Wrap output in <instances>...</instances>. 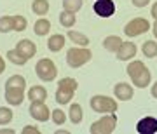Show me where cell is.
Returning a JSON list of instances; mask_svg holds the SVG:
<instances>
[{"instance_id":"44dd1931","label":"cell","mask_w":157,"mask_h":134,"mask_svg":"<svg viewBox=\"0 0 157 134\" xmlns=\"http://www.w3.org/2000/svg\"><path fill=\"white\" fill-rule=\"evenodd\" d=\"M141 50H143V54L147 58H155L157 56V44L154 40H147V42H143Z\"/></svg>"},{"instance_id":"603a6c76","label":"cell","mask_w":157,"mask_h":134,"mask_svg":"<svg viewBox=\"0 0 157 134\" xmlns=\"http://www.w3.org/2000/svg\"><path fill=\"white\" fill-rule=\"evenodd\" d=\"M84 4V0H63V7L68 12H77Z\"/></svg>"},{"instance_id":"5bb4252c","label":"cell","mask_w":157,"mask_h":134,"mask_svg":"<svg viewBox=\"0 0 157 134\" xmlns=\"http://www.w3.org/2000/svg\"><path fill=\"white\" fill-rule=\"evenodd\" d=\"M113 92L117 96V99H121V101H128L133 98V87L129 84H126V82H121V84L115 85L113 87Z\"/></svg>"},{"instance_id":"7a4b0ae2","label":"cell","mask_w":157,"mask_h":134,"mask_svg":"<svg viewBox=\"0 0 157 134\" xmlns=\"http://www.w3.org/2000/svg\"><path fill=\"white\" fill-rule=\"evenodd\" d=\"M78 84L75 78H61L59 82H58V91H56V101L59 105H67L70 103V99L73 98L75 94V91H77Z\"/></svg>"},{"instance_id":"1f68e13d","label":"cell","mask_w":157,"mask_h":134,"mask_svg":"<svg viewBox=\"0 0 157 134\" xmlns=\"http://www.w3.org/2000/svg\"><path fill=\"white\" fill-rule=\"evenodd\" d=\"M131 2H133V6L135 7H145L150 0H131Z\"/></svg>"},{"instance_id":"8fae6325","label":"cell","mask_w":157,"mask_h":134,"mask_svg":"<svg viewBox=\"0 0 157 134\" xmlns=\"http://www.w3.org/2000/svg\"><path fill=\"white\" fill-rule=\"evenodd\" d=\"M136 131L140 134H154L157 132V118L154 117H145L136 124Z\"/></svg>"},{"instance_id":"4fadbf2b","label":"cell","mask_w":157,"mask_h":134,"mask_svg":"<svg viewBox=\"0 0 157 134\" xmlns=\"http://www.w3.org/2000/svg\"><path fill=\"white\" fill-rule=\"evenodd\" d=\"M135 56H136V45L131 44V42H122V45L117 50L119 61H128V59H131Z\"/></svg>"},{"instance_id":"f546056e","label":"cell","mask_w":157,"mask_h":134,"mask_svg":"<svg viewBox=\"0 0 157 134\" xmlns=\"http://www.w3.org/2000/svg\"><path fill=\"white\" fill-rule=\"evenodd\" d=\"M26 19L23 16H14V32H23V30H26Z\"/></svg>"},{"instance_id":"5b68a950","label":"cell","mask_w":157,"mask_h":134,"mask_svg":"<svg viewBox=\"0 0 157 134\" xmlns=\"http://www.w3.org/2000/svg\"><path fill=\"white\" fill-rule=\"evenodd\" d=\"M91 108L98 113H113L117 112V101L108 96H93Z\"/></svg>"},{"instance_id":"ffe728a7","label":"cell","mask_w":157,"mask_h":134,"mask_svg":"<svg viewBox=\"0 0 157 134\" xmlns=\"http://www.w3.org/2000/svg\"><path fill=\"white\" fill-rule=\"evenodd\" d=\"M14 30V16H2L0 17V33H7Z\"/></svg>"},{"instance_id":"6da1fadb","label":"cell","mask_w":157,"mask_h":134,"mask_svg":"<svg viewBox=\"0 0 157 134\" xmlns=\"http://www.w3.org/2000/svg\"><path fill=\"white\" fill-rule=\"evenodd\" d=\"M128 75L133 80V84L140 89H145L150 84V72L147 70V66L141 61H133L128 66Z\"/></svg>"},{"instance_id":"484cf974","label":"cell","mask_w":157,"mask_h":134,"mask_svg":"<svg viewBox=\"0 0 157 134\" xmlns=\"http://www.w3.org/2000/svg\"><path fill=\"white\" fill-rule=\"evenodd\" d=\"M6 85H9V87H25L26 85V80L21 75H12L11 78H7Z\"/></svg>"},{"instance_id":"9c48e42d","label":"cell","mask_w":157,"mask_h":134,"mask_svg":"<svg viewBox=\"0 0 157 134\" xmlns=\"http://www.w3.org/2000/svg\"><path fill=\"white\" fill-rule=\"evenodd\" d=\"M25 99V87H9L6 85V101L12 106L21 105Z\"/></svg>"},{"instance_id":"d4e9b609","label":"cell","mask_w":157,"mask_h":134,"mask_svg":"<svg viewBox=\"0 0 157 134\" xmlns=\"http://www.w3.org/2000/svg\"><path fill=\"white\" fill-rule=\"evenodd\" d=\"M70 120H72L73 124H78L82 120V108H80V105L70 106Z\"/></svg>"},{"instance_id":"e0dca14e","label":"cell","mask_w":157,"mask_h":134,"mask_svg":"<svg viewBox=\"0 0 157 134\" xmlns=\"http://www.w3.org/2000/svg\"><path fill=\"white\" fill-rule=\"evenodd\" d=\"M45 98H47V92H45V89L42 85H35V87H32L28 91V99L32 101H44Z\"/></svg>"},{"instance_id":"30bf717a","label":"cell","mask_w":157,"mask_h":134,"mask_svg":"<svg viewBox=\"0 0 157 134\" xmlns=\"http://www.w3.org/2000/svg\"><path fill=\"white\" fill-rule=\"evenodd\" d=\"M94 12L100 17H110L115 12V4L112 0H98L94 2Z\"/></svg>"},{"instance_id":"277c9868","label":"cell","mask_w":157,"mask_h":134,"mask_svg":"<svg viewBox=\"0 0 157 134\" xmlns=\"http://www.w3.org/2000/svg\"><path fill=\"white\" fill-rule=\"evenodd\" d=\"M115 125H117V117L112 113V115H107V117L96 120L91 125L89 132L91 134H112L115 131Z\"/></svg>"},{"instance_id":"52a82bcc","label":"cell","mask_w":157,"mask_h":134,"mask_svg":"<svg viewBox=\"0 0 157 134\" xmlns=\"http://www.w3.org/2000/svg\"><path fill=\"white\" fill-rule=\"evenodd\" d=\"M148 32V21L143 17H135L133 21H129L124 28V33L128 37H138V35Z\"/></svg>"},{"instance_id":"8992f818","label":"cell","mask_w":157,"mask_h":134,"mask_svg":"<svg viewBox=\"0 0 157 134\" xmlns=\"http://www.w3.org/2000/svg\"><path fill=\"white\" fill-rule=\"evenodd\" d=\"M35 72H37L39 78H42V80H45V82H51V80L56 78L58 68L51 59H40V61L37 63V66H35Z\"/></svg>"},{"instance_id":"d6986e66","label":"cell","mask_w":157,"mask_h":134,"mask_svg":"<svg viewBox=\"0 0 157 134\" xmlns=\"http://www.w3.org/2000/svg\"><path fill=\"white\" fill-rule=\"evenodd\" d=\"M33 30H35V33L40 35V37H44V35L49 33V30H51V23L47 21V19H39V21L33 24Z\"/></svg>"},{"instance_id":"d6a6232c","label":"cell","mask_w":157,"mask_h":134,"mask_svg":"<svg viewBox=\"0 0 157 134\" xmlns=\"http://www.w3.org/2000/svg\"><path fill=\"white\" fill-rule=\"evenodd\" d=\"M152 16H154V17L157 19V2L154 4V6H152Z\"/></svg>"},{"instance_id":"8d00e7d4","label":"cell","mask_w":157,"mask_h":134,"mask_svg":"<svg viewBox=\"0 0 157 134\" xmlns=\"http://www.w3.org/2000/svg\"><path fill=\"white\" fill-rule=\"evenodd\" d=\"M154 35H155V39H157V19H155V23H154Z\"/></svg>"},{"instance_id":"836d02e7","label":"cell","mask_w":157,"mask_h":134,"mask_svg":"<svg viewBox=\"0 0 157 134\" xmlns=\"http://www.w3.org/2000/svg\"><path fill=\"white\" fill-rule=\"evenodd\" d=\"M4 70H6V63H4V58L0 56V73L4 72Z\"/></svg>"},{"instance_id":"cb8c5ba5","label":"cell","mask_w":157,"mask_h":134,"mask_svg":"<svg viewBox=\"0 0 157 134\" xmlns=\"http://www.w3.org/2000/svg\"><path fill=\"white\" fill-rule=\"evenodd\" d=\"M68 37H70L75 44H78V45H87V44H89V39H87L86 35L75 32V30H70V32H68Z\"/></svg>"},{"instance_id":"ba28073f","label":"cell","mask_w":157,"mask_h":134,"mask_svg":"<svg viewBox=\"0 0 157 134\" xmlns=\"http://www.w3.org/2000/svg\"><path fill=\"white\" fill-rule=\"evenodd\" d=\"M30 115L35 120L45 122V120H49L51 112H49V108L44 105V101H32V105H30Z\"/></svg>"},{"instance_id":"2e32d148","label":"cell","mask_w":157,"mask_h":134,"mask_svg":"<svg viewBox=\"0 0 157 134\" xmlns=\"http://www.w3.org/2000/svg\"><path fill=\"white\" fill-rule=\"evenodd\" d=\"M121 45H122V40H121V37H115V35H110L103 40V47L110 52H117Z\"/></svg>"},{"instance_id":"7402d4cb","label":"cell","mask_w":157,"mask_h":134,"mask_svg":"<svg viewBox=\"0 0 157 134\" xmlns=\"http://www.w3.org/2000/svg\"><path fill=\"white\" fill-rule=\"evenodd\" d=\"M59 23H61L63 26H67V28H72L73 24H75V16H73V12L63 11L61 14H59Z\"/></svg>"},{"instance_id":"83f0119b","label":"cell","mask_w":157,"mask_h":134,"mask_svg":"<svg viewBox=\"0 0 157 134\" xmlns=\"http://www.w3.org/2000/svg\"><path fill=\"white\" fill-rule=\"evenodd\" d=\"M12 120V112L6 106H0V125H6Z\"/></svg>"},{"instance_id":"4dcf8cb0","label":"cell","mask_w":157,"mask_h":134,"mask_svg":"<svg viewBox=\"0 0 157 134\" xmlns=\"http://www.w3.org/2000/svg\"><path fill=\"white\" fill-rule=\"evenodd\" d=\"M23 134H40V131L33 125H26V127H23Z\"/></svg>"},{"instance_id":"e575fe53","label":"cell","mask_w":157,"mask_h":134,"mask_svg":"<svg viewBox=\"0 0 157 134\" xmlns=\"http://www.w3.org/2000/svg\"><path fill=\"white\" fill-rule=\"evenodd\" d=\"M152 96H154V98H157V82L152 85Z\"/></svg>"},{"instance_id":"ac0fdd59","label":"cell","mask_w":157,"mask_h":134,"mask_svg":"<svg viewBox=\"0 0 157 134\" xmlns=\"http://www.w3.org/2000/svg\"><path fill=\"white\" fill-rule=\"evenodd\" d=\"M32 11H33L37 16H44V14H47V11H49V2H47V0H35L33 4H32Z\"/></svg>"},{"instance_id":"4316f807","label":"cell","mask_w":157,"mask_h":134,"mask_svg":"<svg viewBox=\"0 0 157 134\" xmlns=\"http://www.w3.org/2000/svg\"><path fill=\"white\" fill-rule=\"evenodd\" d=\"M7 58H9V61H12L14 65H25V63L28 61V59H26V58H23L16 49L9 50V52H7Z\"/></svg>"},{"instance_id":"d590c367","label":"cell","mask_w":157,"mask_h":134,"mask_svg":"<svg viewBox=\"0 0 157 134\" xmlns=\"http://www.w3.org/2000/svg\"><path fill=\"white\" fill-rule=\"evenodd\" d=\"M0 134H14V131H12V129H2Z\"/></svg>"},{"instance_id":"f1b7e54d","label":"cell","mask_w":157,"mask_h":134,"mask_svg":"<svg viewBox=\"0 0 157 134\" xmlns=\"http://www.w3.org/2000/svg\"><path fill=\"white\" fill-rule=\"evenodd\" d=\"M51 117H52V122L56 124V125H63V124H65V120H67L65 112H61V110H52Z\"/></svg>"},{"instance_id":"3957f363","label":"cell","mask_w":157,"mask_h":134,"mask_svg":"<svg viewBox=\"0 0 157 134\" xmlns=\"http://www.w3.org/2000/svg\"><path fill=\"white\" fill-rule=\"evenodd\" d=\"M91 50L89 49H84V47H73L67 52V63L70 65L72 68H78L86 65V63L91 59Z\"/></svg>"},{"instance_id":"7c38bea8","label":"cell","mask_w":157,"mask_h":134,"mask_svg":"<svg viewBox=\"0 0 157 134\" xmlns=\"http://www.w3.org/2000/svg\"><path fill=\"white\" fill-rule=\"evenodd\" d=\"M16 50L21 54L23 58H26V59H30V58L35 56V52H37V47H35V44L32 42V40L25 39V40H19L16 45Z\"/></svg>"},{"instance_id":"9a60e30c","label":"cell","mask_w":157,"mask_h":134,"mask_svg":"<svg viewBox=\"0 0 157 134\" xmlns=\"http://www.w3.org/2000/svg\"><path fill=\"white\" fill-rule=\"evenodd\" d=\"M63 45H65V37L63 35H51V39L47 40V47H49L51 52L61 50Z\"/></svg>"}]
</instances>
